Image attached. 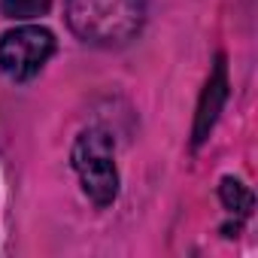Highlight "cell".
Masks as SVG:
<instances>
[{
	"mask_svg": "<svg viewBox=\"0 0 258 258\" xmlns=\"http://www.w3.org/2000/svg\"><path fill=\"white\" fill-rule=\"evenodd\" d=\"M219 201L228 213H234L237 219H249L255 210V195L246 182H240L237 176H222L219 182Z\"/></svg>",
	"mask_w": 258,
	"mask_h": 258,
	"instance_id": "5b68a950",
	"label": "cell"
},
{
	"mask_svg": "<svg viewBox=\"0 0 258 258\" xmlns=\"http://www.w3.org/2000/svg\"><path fill=\"white\" fill-rule=\"evenodd\" d=\"M70 164L79 176L82 191L94 207H109L118 198V167H115V143L100 127L82 131L70 149Z\"/></svg>",
	"mask_w": 258,
	"mask_h": 258,
	"instance_id": "7a4b0ae2",
	"label": "cell"
},
{
	"mask_svg": "<svg viewBox=\"0 0 258 258\" xmlns=\"http://www.w3.org/2000/svg\"><path fill=\"white\" fill-rule=\"evenodd\" d=\"M228 58L225 55H216V64L210 70V79L201 91V100H198V112H195V127H191V146L201 149L207 143V137L213 134V127L228 103Z\"/></svg>",
	"mask_w": 258,
	"mask_h": 258,
	"instance_id": "277c9868",
	"label": "cell"
},
{
	"mask_svg": "<svg viewBox=\"0 0 258 258\" xmlns=\"http://www.w3.org/2000/svg\"><path fill=\"white\" fill-rule=\"evenodd\" d=\"M52 10V0H0V16L10 22H31Z\"/></svg>",
	"mask_w": 258,
	"mask_h": 258,
	"instance_id": "8992f818",
	"label": "cell"
},
{
	"mask_svg": "<svg viewBox=\"0 0 258 258\" xmlns=\"http://www.w3.org/2000/svg\"><path fill=\"white\" fill-rule=\"evenodd\" d=\"M55 34L40 25H19L0 34V70L13 82L34 79L55 55Z\"/></svg>",
	"mask_w": 258,
	"mask_h": 258,
	"instance_id": "3957f363",
	"label": "cell"
},
{
	"mask_svg": "<svg viewBox=\"0 0 258 258\" xmlns=\"http://www.w3.org/2000/svg\"><path fill=\"white\" fill-rule=\"evenodd\" d=\"M70 31L100 49L131 43L146 25V0H67Z\"/></svg>",
	"mask_w": 258,
	"mask_h": 258,
	"instance_id": "6da1fadb",
	"label": "cell"
}]
</instances>
